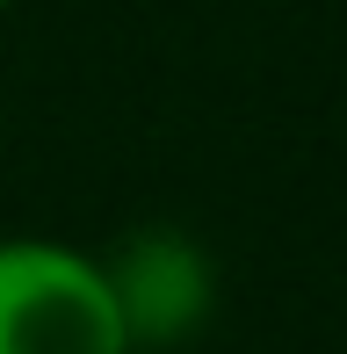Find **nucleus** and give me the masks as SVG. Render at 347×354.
Returning a JSON list of instances; mask_svg holds the SVG:
<instances>
[{
  "label": "nucleus",
  "instance_id": "1",
  "mask_svg": "<svg viewBox=\"0 0 347 354\" xmlns=\"http://www.w3.org/2000/svg\"><path fill=\"white\" fill-rule=\"evenodd\" d=\"M0 354H131L102 253L66 239H0Z\"/></svg>",
  "mask_w": 347,
  "mask_h": 354
},
{
  "label": "nucleus",
  "instance_id": "2",
  "mask_svg": "<svg viewBox=\"0 0 347 354\" xmlns=\"http://www.w3.org/2000/svg\"><path fill=\"white\" fill-rule=\"evenodd\" d=\"M109 289H116L123 333H131V354H167L181 340H196L217 311V268L210 253L196 246L174 224H152V232H131L116 253H102Z\"/></svg>",
  "mask_w": 347,
  "mask_h": 354
},
{
  "label": "nucleus",
  "instance_id": "3",
  "mask_svg": "<svg viewBox=\"0 0 347 354\" xmlns=\"http://www.w3.org/2000/svg\"><path fill=\"white\" fill-rule=\"evenodd\" d=\"M8 8H15V0H0V15H8Z\"/></svg>",
  "mask_w": 347,
  "mask_h": 354
}]
</instances>
